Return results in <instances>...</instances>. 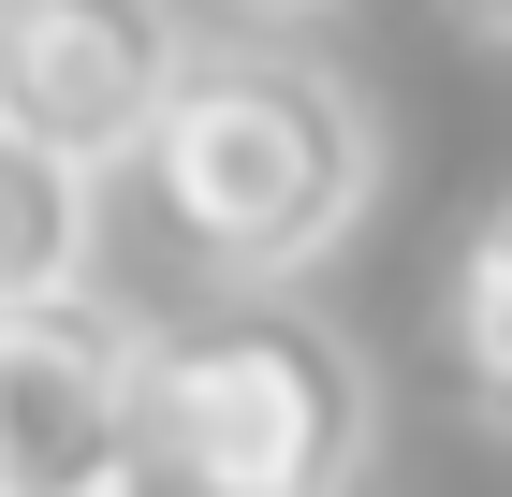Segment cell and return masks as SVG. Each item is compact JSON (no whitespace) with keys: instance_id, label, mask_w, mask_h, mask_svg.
I'll return each mask as SVG.
<instances>
[{"instance_id":"6da1fadb","label":"cell","mask_w":512,"mask_h":497,"mask_svg":"<svg viewBox=\"0 0 512 497\" xmlns=\"http://www.w3.org/2000/svg\"><path fill=\"white\" fill-rule=\"evenodd\" d=\"M147 191H161V234H176L205 278L293 293V278L366 220V191H381L366 88L337 74L322 44H293V30L205 44L191 103L161 117V147H147Z\"/></svg>"},{"instance_id":"7a4b0ae2","label":"cell","mask_w":512,"mask_h":497,"mask_svg":"<svg viewBox=\"0 0 512 497\" xmlns=\"http://www.w3.org/2000/svg\"><path fill=\"white\" fill-rule=\"evenodd\" d=\"M381 454V381L293 293H220L147 337V483L161 497H352Z\"/></svg>"},{"instance_id":"3957f363","label":"cell","mask_w":512,"mask_h":497,"mask_svg":"<svg viewBox=\"0 0 512 497\" xmlns=\"http://www.w3.org/2000/svg\"><path fill=\"white\" fill-rule=\"evenodd\" d=\"M191 74H205V30L176 0H0V132H30L88 176L147 161Z\"/></svg>"},{"instance_id":"277c9868","label":"cell","mask_w":512,"mask_h":497,"mask_svg":"<svg viewBox=\"0 0 512 497\" xmlns=\"http://www.w3.org/2000/svg\"><path fill=\"white\" fill-rule=\"evenodd\" d=\"M147 468V337L132 307H0V497H103Z\"/></svg>"},{"instance_id":"5b68a950","label":"cell","mask_w":512,"mask_h":497,"mask_svg":"<svg viewBox=\"0 0 512 497\" xmlns=\"http://www.w3.org/2000/svg\"><path fill=\"white\" fill-rule=\"evenodd\" d=\"M103 264V176L0 132V307H74Z\"/></svg>"},{"instance_id":"8992f818","label":"cell","mask_w":512,"mask_h":497,"mask_svg":"<svg viewBox=\"0 0 512 497\" xmlns=\"http://www.w3.org/2000/svg\"><path fill=\"white\" fill-rule=\"evenodd\" d=\"M439 337H454V395L483 410V439H512V191L483 205V234L454 249V307H439Z\"/></svg>"},{"instance_id":"52a82bcc","label":"cell","mask_w":512,"mask_h":497,"mask_svg":"<svg viewBox=\"0 0 512 497\" xmlns=\"http://www.w3.org/2000/svg\"><path fill=\"white\" fill-rule=\"evenodd\" d=\"M454 15H469V30H483V44H512V0H454Z\"/></svg>"},{"instance_id":"ba28073f","label":"cell","mask_w":512,"mask_h":497,"mask_svg":"<svg viewBox=\"0 0 512 497\" xmlns=\"http://www.w3.org/2000/svg\"><path fill=\"white\" fill-rule=\"evenodd\" d=\"M249 15H322V0H249Z\"/></svg>"},{"instance_id":"9c48e42d","label":"cell","mask_w":512,"mask_h":497,"mask_svg":"<svg viewBox=\"0 0 512 497\" xmlns=\"http://www.w3.org/2000/svg\"><path fill=\"white\" fill-rule=\"evenodd\" d=\"M103 497H161V483H147V468H132V483H103Z\"/></svg>"}]
</instances>
